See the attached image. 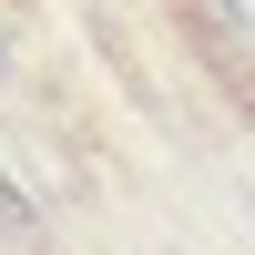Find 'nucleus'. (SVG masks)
<instances>
[]
</instances>
